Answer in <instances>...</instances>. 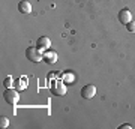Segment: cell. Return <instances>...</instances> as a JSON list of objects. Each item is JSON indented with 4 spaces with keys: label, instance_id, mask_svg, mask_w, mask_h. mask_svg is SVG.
Instances as JSON below:
<instances>
[{
    "label": "cell",
    "instance_id": "cell-1",
    "mask_svg": "<svg viewBox=\"0 0 135 129\" xmlns=\"http://www.w3.org/2000/svg\"><path fill=\"white\" fill-rule=\"evenodd\" d=\"M26 57H27V60H30V62L39 63L41 60H44V54L41 53V50H39L38 47H29L26 50Z\"/></svg>",
    "mask_w": 135,
    "mask_h": 129
},
{
    "label": "cell",
    "instance_id": "cell-2",
    "mask_svg": "<svg viewBox=\"0 0 135 129\" xmlns=\"http://www.w3.org/2000/svg\"><path fill=\"white\" fill-rule=\"evenodd\" d=\"M3 98L5 101L9 104V105H17L20 101V95H18V90H15V89H11L8 87L5 92H3Z\"/></svg>",
    "mask_w": 135,
    "mask_h": 129
},
{
    "label": "cell",
    "instance_id": "cell-3",
    "mask_svg": "<svg viewBox=\"0 0 135 129\" xmlns=\"http://www.w3.org/2000/svg\"><path fill=\"white\" fill-rule=\"evenodd\" d=\"M51 93L56 96H63L66 93V83L65 81H56L51 86Z\"/></svg>",
    "mask_w": 135,
    "mask_h": 129
},
{
    "label": "cell",
    "instance_id": "cell-4",
    "mask_svg": "<svg viewBox=\"0 0 135 129\" xmlns=\"http://www.w3.org/2000/svg\"><path fill=\"white\" fill-rule=\"evenodd\" d=\"M95 95H96V87L93 86V84H86L81 89V96L84 99H92Z\"/></svg>",
    "mask_w": 135,
    "mask_h": 129
},
{
    "label": "cell",
    "instance_id": "cell-5",
    "mask_svg": "<svg viewBox=\"0 0 135 129\" xmlns=\"http://www.w3.org/2000/svg\"><path fill=\"white\" fill-rule=\"evenodd\" d=\"M36 47L41 50V51H47L50 47H51V41H50L48 36H41L36 42Z\"/></svg>",
    "mask_w": 135,
    "mask_h": 129
},
{
    "label": "cell",
    "instance_id": "cell-6",
    "mask_svg": "<svg viewBox=\"0 0 135 129\" xmlns=\"http://www.w3.org/2000/svg\"><path fill=\"white\" fill-rule=\"evenodd\" d=\"M119 21H120L122 24H128L129 21H132V12H131L129 9H122L120 12H119Z\"/></svg>",
    "mask_w": 135,
    "mask_h": 129
},
{
    "label": "cell",
    "instance_id": "cell-7",
    "mask_svg": "<svg viewBox=\"0 0 135 129\" xmlns=\"http://www.w3.org/2000/svg\"><path fill=\"white\" fill-rule=\"evenodd\" d=\"M18 11L21 14H30L32 12V5H30L27 0H21L18 3Z\"/></svg>",
    "mask_w": 135,
    "mask_h": 129
},
{
    "label": "cell",
    "instance_id": "cell-8",
    "mask_svg": "<svg viewBox=\"0 0 135 129\" xmlns=\"http://www.w3.org/2000/svg\"><path fill=\"white\" fill-rule=\"evenodd\" d=\"M44 60L47 63H56L57 62V53L56 51H45V54H44Z\"/></svg>",
    "mask_w": 135,
    "mask_h": 129
},
{
    "label": "cell",
    "instance_id": "cell-9",
    "mask_svg": "<svg viewBox=\"0 0 135 129\" xmlns=\"http://www.w3.org/2000/svg\"><path fill=\"white\" fill-rule=\"evenodd\" d=\"M9 126V120H8V117H0V128H8Z\"/></svg>",
    "mask_w": 135,
    "mask_h": 129
},
{
    "label": "cell",
    "instance_id": "cell-10",
    "mask_svg": "<svg viewBox=\"0 0 135 129\" xmlns=\"http://www.w3.org/2000/svg\"><path fill=\"white\" fill-rule=\"evenodd\" d=\"M63 81L68 83V84H69V83H72L74 81V75H72V74H69V72L65 74V75H63Z\"/></svg>",
    "mask_w": 135,
    "mask_h": 129
},
{
    "label": "cell",
    "instance_id": "cell-11",
    "mask_svg": "<svg viewBox=\"0 0 135 129\" xmlns=\"http://www.w3.org/2000/svg\"><path fill=\"white\" fill-rule=\"evenodd\" d=\"M126 29L131 33H135V21H129V23L126 24Z\"/></svg>",
    "mask_w": 135,
    "mask_h": 129
},
{
    "label": "cell",
    "instance_id": "cell-12",
    "mask_svg": "<svg viewBox=\"0 0 135 129\" xmlns=\"http://www.w3.org/2000/svg\"><path fill=\"white\" fill-rule=\"evenodd\" d=\"M3 86H5L6 89L12 86V77H6V78H5V81H3Z\"/></svg>",
    "mask_w": 135,
    "mask_h": 129
},
{
    "label": "cell",
    "instance_id": "cell-13",
    "mask_svg": "<svg viewBox=\"0 0 135 129\" xmlns=\"http://www.w3.org/2000/svg\"><path fill=\"white\" fill-rule=\"evenodd\" d=\"M119 129H132V126H131V125H128V123H125V125H120V126H119Z\"/></svg>",
    "mask_w": 135,
    "mask_h": 129
},
{
    "label": "cell",
    "instance_id": "cell-14",
    "mask_svg": "<svg viewBox=\"0 0 135 129\" xmlns=\"http://www.w3.org/2000/svg\"><path fill=\"white\" fill-rule=\"evenodd\" d=\"M17 84H18V89H20V90H21V89H24V87H26V84H23L21 81H17Z\"/></svg>",
    "mask_w": 135,
    "mask_h": 129
}]
</instances>
